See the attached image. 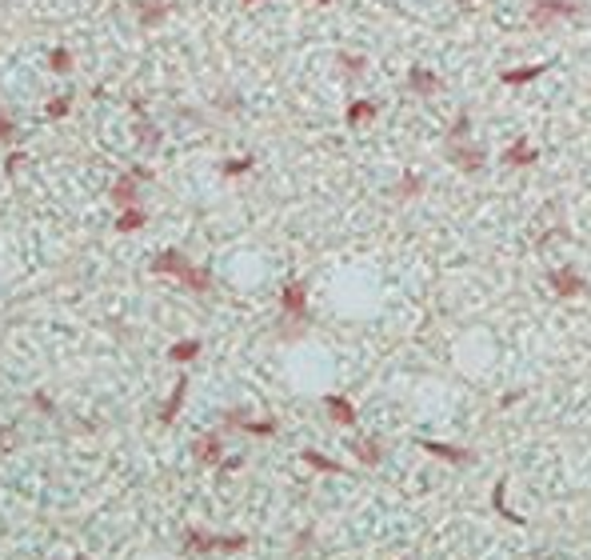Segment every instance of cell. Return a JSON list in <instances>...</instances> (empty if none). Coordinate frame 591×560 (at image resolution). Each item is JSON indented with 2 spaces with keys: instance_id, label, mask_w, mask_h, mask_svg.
Instances as JSON below:
<instances>
[{
  "instance_id": "obj_34",
  "label": "cell",
  "mask_w": 591,
  "mask_h": 560,
  "mask_svg": "<svg viewBox=\"0 0 591 560\" xmlns=\"http://www.w3.org/2000/svg\"><path fill=\"white\" fill-rule=\"evenodd\" d=\"M72 560H84V556H72Z\"/></svg>"
},
{
  "instance_id": "obj_30",
  "label": "cell",
  "mask_w": 591,
  "mask_h": 560,
  "mask_svg": "<svg viewBox=\"0 0 591 560\" xmlns=\"http://www.w3.org/2000/svg\"><path fill=\"white\" fill-rule=\"evenodd\" d=\"M32 409H37V412H44V416H49V412H52V400L44 397V392H32Z\"/></svg>"
},
{
  "instance_id": "obj_18",
  "label": "cell",
  "mask_w": 591,
  "mask_h": 560,
  "mask_svg": "<svg viewBox=\"0 0 591 560\" xmlns=\"http://www.w3.org/2000/svg\"><path fill=\"white\" fill-rule=\"evenodd\" d=\"M144 220H148V212L140 209V204H132V209H120V220H116V228H120V232H140V228H144Z\"/></svg>"
},
{
  "instance_id": "obj_33",
  "label": "cell",
  "mask_w": 591,
  "mask_h": 560,
  "mask_svg": "<svg viewBox=\"0 0 591 560\" xmlns=\"http://www.w3.org/2000/svg\"><path fill=\"white\" fill-rule=\"evenodd\" d=\"M244 4H256V0H244Z\"/></svg>"
},
{
  "instance_id": "obj_28",
  "label": "cell",
  "mask_w": 591,
  "mask_h": 560,
  "mask_svg": "<svg viewBox=\"0 0 591 560\" xmlns=\"http://www.w3.org/2000/svg\"><path fill=\"white\" fill-rule=\"evenodd\" d=\"M68 108H72V104H68V97H56V100L49 104V116H52V120H56V116H68Z\"/></svg>"
},
{
  "instance_id": "obj_17",
  "label": "cell",
  "mask_w": 591,
  "mask_h": 560,
  "mask_svg": "<svg viewBox=\"0 0 591 560\" xmlns=\"http://www.w3.org/2000/svg\"><path fill=\"white\" fill-rule=\"evenodd\" d=\"M228 424L244 428L252 436H276V421H240V412H228Z\"/></svg>"
},
{
  "instance_id": "obj_7",
  "label": "cell",
  "mask_w": 591,
  "mask_h": 560,
  "mask_svg": "<svg viewBox=\"0 0 591 560\" xmlns=\"http://www.w3.org/2000/svg\"><path fill=\"white\" fill-rule=\"evenodd\" d=\"M407 88H412L416 97L428 100V97H436V92L443 88V80L431 73V68H412V73H407Z\"/></svg>"
},
{
  "instance_id": "obj_25",
  "label": "cell",
  "mask_w": 591,
  "mask_h": 560,
  "mask_svg": "<svg viewBox=\"0 0 591 560\" xmlns=\"http://www.w3.org/2000/svg\"><path fill=\"white\" fill-rule=\"evenodd\" d=\"M49 61H52V68H56L61 76H68V73H72V52H68V49H52V56H49Z\"/></svg>"
},
{
  "instance_id": "obj_10",
  "label": "cell",
  "mask_w": 591,
  "mask_h": 560,
  "mask_svg": "<svg viewBox=\"0 0 591 560\" xmlns=\"http://www.w3.org/2000/svg\"><path fill=\"white\" fill-rule=\"evenodd\" d=\"M376 112H380L376 100H352L348 112H344V120H348V128H360V125H371V120H376Z\"/></svg>"
},
{
  "instance_id": "obj_15",
  "label": "cell",
  "mask_w": 591,
  "mask_h": 560,
  "mask_svg": "<svg viewBox=\"0 0 591 560\" xmlns=\"http://www.w3.org/2000/svg\"><path fill=\"white\" fill-rule=\"evenodd\" d=\"M136 185H140V180H136L132 173H128V176H120V180L112 185V200H116L120 209H132L136 200H140V197H136Z\"/></svg>"
},
{
  "instance_id": "obj_32",
  "label": "cell",
  "mask_w": 591,
  "mask_h": 560,
  "mask_svg": "<svg viewBox=\"0 0 591 560\" xmlns=\"http://www.w3.org/2000/svg\"><path fill=\"white\" fill-rule=\"evenodd\" d=\"M316 4H336V0H316Z\"/></svg>"
},
{
  "instance_id": "obj_31",
  "label": "cell",
  "mask_w": 591,
  "mask_h": 560,
  "mask_svg": "<svg viewBox=\"0 0 591 560\" xmlns=\"http://www.w3.org/2000/svg\"><path fill=\"white\" fill-rule=\"evenodd\" d=\"M16 444V428H4V433H0V448H13Z\"/></svg>"
},
{
  "instance_id": "obj_21",
  "label": "cell",
  "mask_w": 591,
  "mask_h": 560,
  "mask_svg": "<svg viewBox=\"0 0 591 560\" xmlns=\"http://www.w3.org/2000/svg\"><path fill=\"white\" fill-rule=\"evenodd\" d=\"M504 488H507V480H495V488H492V509L504 516V521H511V524H523V516H516V512L504 504Z\"/></svg>"
},
{
  "instance_id": "obj_19",
  "label": "cell",
  "mask_w": 591,
  "mask_h": 560,
  "mask_svg": "<svg viewBox=\"0 0 591 560\" xmlns=\"http://www.w3.org/2000/svg\"><path fill=\"white\" fill-rule=\"evenodd\" d=\"M352 452H356V461L360 464H380V440H356V444H352Z\"/></svg>"
},
{
  "instance_id": "obj_22",
  "label": "cell",
  "mask_w": 591,
  "mask_h": 560,
  "mask_svg": "<svg viewBox=\"0 0 591 560\" xmlns=\"http://www.w3.org/2000/svg\"><path fill=\"white\" fill-rule=\"evenodd\" d=\"M304 461H308L312 468H320V473H344V464L332 461V456H320L316 448H304Z\"/></svg>"
},
{
  "instance_id": "obj_24",
  "label": "cell",
  "mask_w": 591,
  "mask_h": 560,
  "mask_svg": "<svg viewBox=\"0 0 591 560\" xmlns=\"http://www.w3.org/2000/svg\"><path fill=\"white\" fill-rule=\"evenodd\" d=\"M468 132H471V116L468 112H459L456 120L447 125V140H468Z\"/></svg>"
},
{
  "instance_id": "obj_2",
  "label": "cell",
  "mask_w": 591,
  "mask_h": 560,
  "mask_svg": "<svg viewBox=\"0 0 591 560\" xmlns=\"http://www.w3.org/2000/svg\"><path fill=\"white\" fill-rule=\"evenodd\" d=\"M583 13V4L579 0H535L531 4V13H528V20H531V28H555L559 20H571V16H579Z\"/></svg>"
},
{
  "instance_id": "obj_27",
  "label": "cell",
  "mask_w": 591,
  "mask_h": 560,
  "mask_svg": "<svg viewBox=\"0 0 591 560\" xmlns=\"http://www.w3.org/2000/svg\"><path fill=\"white\" fill-rule=\"evenodd\" d=\"M16 137V125H13V116H4L0 112V144H8V140Z\"/></svg>"
},
{
  "instance_id": "obj_3",
  "label": "cell",
  "mask_w": 591,
  "mask_h": 560,
  "mask_svg": "<svg viewBox=\"0 0 591 560\" xmlns=\"http://www.w3.org/2000/svg\"><path fill=\"white\" fill-rule=\"evenodd\" d=\"M280 309H284V316L304 332L312 324V312H308V285L304 280H292V285H284V292H280Z\"/></svg>"
},
{
  "instance_id": "obj_26",
  "label": "cell",
  "mask_w": 591,
  "mask_h": 560,
  "mask_svg": "<svg viewBox=\"0 0 591 560\" xmlns=\"http://www.w3.org/2000/svg\"><path fill=\"white\" fill-rule=\"evenodd\" d=\"M248 168H252V156H236V161L224 164V176H244Z\"/></svg>"
},
{
  "instance_id": "obj_9",
  "label": "cell",
  "mask_w": 591,
  "mask_h": 560,
  "mask_svg": "<svg viewBox=\"0 0 591 560\" xmlns=\"http://www.w3.org/2000/svg\"><path fill=\"white\" fill-rule=\"evenodd\" d=\"M324 409H328V416H332L336 424H356V404L348 397H340V392H328V397H324Z\"/></svg>"
},
{
  "instance_id": "obj_4",
  "label": "cell",
  "mask_w": 591,
  "mask_h": 560,
  "mask_svg": "<svg viewBox=\"0 0 591 560\" xmlns=\"http://www.w3.org/2000/svg\"><path fill=\"white\" fill-rule=\"evenodd\" d=\"M443 152H447V164H456L459 173H476V168H483V161H488L483 144H476V140H447Z\"/></svg>"
},
{
  "instance_id": "obj_11",
  "label": "cell",
  "mask_w": 591,
  "mask_h": 560,
  "mask_svg": "<svg viewBox=\"0 0 591 560\" xmlns=\"http://www.w3.org/2000/svg\"><path fill=\"white\" fill-rule=\"evenodd\" d=\"M540 76H543V64H519V68H504V73H500V80H504L507 88H519V85L540 80Z\"/></svg>"
},
{
  "instance_id": "obj_6",
  "label": "cell",
  "mask_w": 591,
  "mask_h": 560,
  "mask_svg": "<svg viewBox=\"0 0 591 560\" xmlns=\"http://www.w3.org/2000/svg\"><path fill=\"white\" fill-rule=\"evenodd\" d=\"M547 285H552L559 297H583V292H587V280H583L576 268H552V273H547Z\"/></svg>"
},
{
  "instance_id": "obj_1",
  "label": "cell",
  "mask_w": 591,
  "mask_h": 560,
  "mask_svg": "<svg viewBox=\"0 0 591 560\" xmlns=\"http://www.w3.org/2000/svg\"><path fill=\"white\" fill-rule=\"evenodd\" d=\"M152 273H164V276H176L184 288H192V292H212V273L208 268H196V264L188 261L184 252H176V249H164L156 261H152Z\"/></svg>"
},
{
  "instance_id": "obj_5",
  "label": "cell",
  "mask_w": 591,
  "mask_h": 560,
  "mask_svg": "<svg viewBox=\"0 0 591 560\" xmlns=\"http://www.w3.org/2000/svg\"><path fill=\"white\" fill-rule=\"evenodd\" d=\"M535 161H540V149L528 144V137H516L504 149V156H500V164H507V168H531Z\"/></svg>"
},
{
  "instance_id": "obj_13",
  "label": "cell",
  "mask_w": 591,
  "mask_h": 560,
  "mask_svg": "<svg viewBox=\"0 0 591 560\" xmlns=\"http://www.w3.org/2000/svg\"><path fill=\"white\" fill-rule=\"evenodd\" d=\"M424 452H431L436 461H452V464H471V452H464V448H452V444H436V440H424Z\"/></svg>"
},
{
  "instance_id": "obj_16",
  "label": "cell",
  "mask_w": 591,
  "mask_h": 560,
  "mask_svg": "<svg viewBox=\"0 0 591 560\" xmlns=\"http://www.w3.org/2000/svg\"><path fill=\"white\" fill-rule=\"evenodd\" d=\"M184 548H192V552H220V536L200 533V528H188V533H184Z\"/></svg>"
},
{
  "instance_id": "obj_8",
  "label": "cell",
  "mask_w": 591,
  "mask_h": 560,
  "mask_svg": "<svg viewBox=\"0 0 591 560\" xmlns=\"http://www.w3.org/2000/svg\"><path fill=\"white\" fill-rule=\"evenodd\" d=\"M192 452H196L200 464H220V461H224V440H220V433L200 436L196 444H192Z\"/></svg>"
},
{
  "instance_id": "obj_29",
  "label": "cell",
  "mask_w": 591,
  "mask_h": 560,
  "mask_svg": "<svg viewBox=\"0 0 591 560\" xmlns=\"http://www.w3.org/2000/svg\"><path fill=\"white\" fill-rule=\"evenodd\" d=\"M340 64H344V68H348L352 76H360V73H364V56H340Z\"/></svg>"
},
{
  "instance_id": "obj_12",
  "label": "cell",
  "mask_w": 591,
  "mask_h": 560,
  "mask_svg": "<svg viewBox=\"0 0 591 560\" xmlns=\"http://www.w3.org/2000/svg\"><path fill=\"white\" fill-rule=\"evenodd\" d=\"M184 397H188V380L180 376V380L172 385V397L164 400V409H160V424H172L176 421V412L184 409Z\"/></svg>"
},
{
  "instance_id": "obj_20",
  "label": "cell",
  "mask_w": 591,
  "mask_h": 560,
  "mask_svg": "<svg viewBox=\"0 0 591 560\" xmlns=\"http://www.w3.org/2000/svg\"><path fill=\"white\" fill-rule=\"evenodd\" d=\"M419 192H424V176H416V173L400 176V185H395V197L400 200H412V197H419Z\"/></svg>"
},
{
  "instance_id": "obj_14",
  "label": "cell",
  "mask_w": 591,
  "mask_h": 560,
  "mask_svg": "<svg viewBox=\"0 0 591 560\" xmlns=\"http://www.w3.org/2000/svg\"><path fill=\"white\" fill-rule=\"evenodd\" d=\"M164 16H168V4H160V0H140V4H136V20L144 28H156Z\"/></svg>"
},
{
  "instance_id": "obj_23",
  "label": "cell",
  "mask_w": 591,
  "mask_h": 560,
  "mask_svg": "<svg viewBox=\"0 0 591 560\" xmlns=\"http://www.w3.org/2000/svg\"><path fill=\"white\" fill-rule=\"evenodd\" d=\"M168 356H172L176 364L192 361V356H200V340H176L172 349H168Z\"/></svg>"
}]
</instances>
